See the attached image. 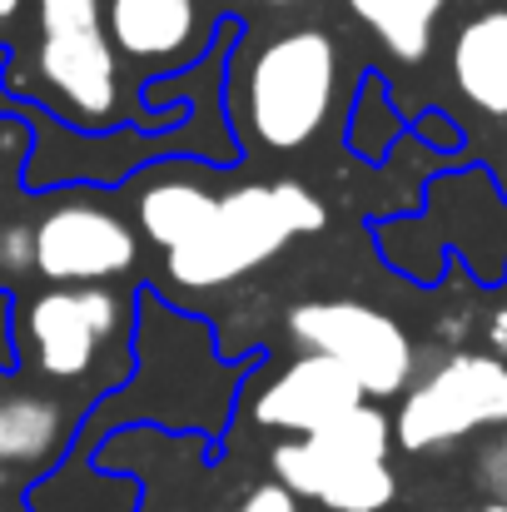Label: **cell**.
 Returning a JSON list of instances; mask_svg holds the SVG:
<instances>
[{"instance_id":"obj_3","label":"cell","mask_w":507,"mask_h":512,"mask_svg":"<svg viewBox=\"0 0 507 512\" xmlns=\"http://www.w3.org/2000/svg\"><path fill=\"white\" fill-rule=\"evenodd\" d=\"M289 334L299 348H314V353H329L338 358L368 398H388V393H403L408 378H413V343L408 334L358 304V299H319V304H299L289 314Z\"/></svg>"},{"instance_id":"obj_4","label":"cell","mask_w":507,"mask_h":512,"mask_svg":"<svg viewBox=\"0 0 507 512\" xmlns=\"http://www.w3.org/2000/svg\"><path fill=\"white\" fill-rule=\"evenodd\" d=\"M488 423H507V363L488 353H458L403 398L393 433L408 453H423Z\"/></svg>"},{"instance_id":"obj_5","label":"cell","mask_w":507,"mask_h":512,"mask_svg":"<svg viewBox=\"0 0 507 512\" xmlns=\"http://www.w3.org/2000/svg\"><path fill=\"white\" fill-rule=\"evenodd\" d=\"M135 254H140L135 229L115 209H100L85 199L55 204L35 224V274H45L55 284L115 279V274L135 269Z\"/></svg>"},{"instance_id":"obj_1","label":"cell","mask_w":507,"mask_h":512,"mask_svg":"<svg viewBox=\"0 0 507 512\" xmlns=\"http://www.w3.org/2000/svg\"><path fill=\"white\" fill-rule=\"evenodd\" d=\"M329 209L294 179L279 184H244L219 199L214 219L179 249H169V274L184 289H219L274 259L289 239L319 234Z\"/></svg>"},{"instance_id":"obj_13","label":"cell","mask_w":507,"mask_h":512,"mask_svg":"<svg viewBox=\"0 0 507 512\" xmlns=\"http://www.w3.org/2000/svg\"><path fill=\"white\" fill-rule=\"evenodd\" d=\"M448 0H348V10L388 45L393 60H423Z\"/></svg>"},{"instance_id":"obj_7","label":"cell","mask_w":507,"mask_h":512,"mask_svg":"<svg viewBox=\"0 0 507 512\" xmlns=\"http://www.w3.org/2000/svg\"><path fill=\"white\" fill-rule=\"evenodd\" d=\"M368 393L363 383L329 353L304 348V358H294L259 398H254V423L259 428H284V433H319L334 418H343L348 408H358Z\"/></svg>"},{"instance_id":"obj_11","label":"cell","mask_w":507,"mask_h":512,"mask_svg":"<svg viewBox=\"0 0 507 512\" xmlns=\"http://www.w3.org/2000/svg\"><path fill=\"white\" fill-rule=\"evenodd\" d=\"M194 0H110V40L135 60H174L194 45Z\"/></svg>"},{"instance_id":"obj_17","label":"cell","mask_w":507,"mask_h":512,"mask_svg":"<svg viewBox=\"0 0 507 512\" xmlns=\"http://www.w3.org/2000/svg\"><path fill=\"white\" fill-rule=\"evenodd\" d=\"M35 269V229L30 224H0V279H20Z\"/></svg>"},{"instance_id":"obj_8","label":"cell","mask_w":507,"mask_h":512,"mask_svg":"<svg viewBox=\"0 0 507 512\" xmlns=\"http://www.w3.org/2000/svg\"><path fill=\"white\" fill-rule=\"evenodd\" d=\"M378 458H388V418L378 408L358 403L343 418H334L329 428H319L309 438H294V443H279L274 448V473L294 498H319L343 468L378 463Z\"/></svg>"},{"instance_id":"obj_19","label":"cell","mask_w":507,"mask_h":512,"mask_svg":"<svg viewBox=\"0 0 507 512\" xmlns=\"http://www.w3.org/2000/svg\"><path fill=\"white\" fill-rule=\"evenodd\" d=\"M20 5H25V0H0V20H15V15H20Z\"/></svg>"},{"instance_id":"obj_20","label":"cell","mask_w":507,"mask_h":512,"mask_svg":"<svg viewBox=\"0 0 507 512\" xmlns=\"http://www.w3.org/2000/svg\"><path fill=\"white\" fill-rule=\"evenodd\" d=\"M483 512H507V503H488V508H483Z\"/></svg>"},{"instance_id":"obj_9","label":"cell","mask_w":507,"mask_h":512,"mask_svg":"<svg viewBox=\"0 0 507 512\" xmlns=\"http://www.w3.org/2000/svg\"><path fill=\"white\" fill-rule=\"evenodd\" d=\"M40 80L80 115V120H105L120 105V60L105 30H65L40 40Z\"/></svg>"},{"instance_id":"obj_14","label":"cell","mask_w":507,"mask_h":512,"mask_svg":"<svg viewBox=\"0 0 507 512\" xmlns=\"http://www.w3.org/2000/svg\"><path fill=\"white\" fill-rule=\"evenodd\" d=\"M214 209H219V199L204 194L199 184H155L140 199V229L160 249H179L214 219Z\"/></svg>"},{"instance_id":"obj_15","label":"cell","mask_w":507,"mask_h":512,"mask_svg":"<svg viewBox=\"0 0 507 512\" xmlns=\"http://www.w3.org/2000/svg\"><path fill=\"white\" fill-rule=\"evenodd\" d=\"M393 493H398V478H393L388 458H378V463L343 468L334 483L319 493V503L329 512H383L393 503Z\"/></svg>"},{"instance_id":"obj_6","label":"cell","mask_w":507,"mask_h":512,"mask_svg":"<svg viewBox=\"0 0 507 512\" xmlns=\"http://www.w3.org/2000/svg\"><path fill=\"white\" fill-rule=\"evenodd\" d=\"M120 329V304L100 284H60L25 314L30 353L50 378H85L100 343Z\"/></svg>"},{"instance_id":"obj_22","label":"cell","mask_w":507,"mask_h":512,"mask_svg":"<svg viewBox=\"0 0 507 512\" xmlns=\"http://www.w3.org/2000/svg\"><path fill=\"white\" fill-rule=\"evenodd\" d=\"M503 458H507V443H503Z\"/></svg>"},{"instance_id":"obj_18","label":"cell","mask_w":507,"mask_h":512,"mask_svg":"<svg viewBox=\"0 0 507 512\" xmlns=\"http://www.w3.org/2000/svg\"><path fill=\"white\" fill-rule=\"evenodd\" d=\"M234 512H299V498H294L284 483H264V488H254Z\"/></svg>"},{"instance_id":"obj_10","label":"cell","mask_w":507,"mask_h":512,"mask_svg":"<svg viewBox=\"0 0 507 512\" xmlns=\"http://www.w3.org/2000/svg\"><path fill=\"white\" fill-rule=\"evenodd\" d=\"M453 85L473 110L507 120V10H483L458 30Z\"/></svg>"},{"instance_id":"obj_21","label":"cell","mask_w":507,"mask_h":512,"mask_svg":"<svg viewBox=\"0 0 507 512\" xmlns=\"http://www.w3.org/2000/svg\"><path fill=\"white\" fill-rule=\"evenodd\" d=\"M269 5H289V0H269Z\"/></svg>"},{"instance_id":"obj_16","label":"cell","mask_w":507,"mask_h":512,"mask_svg":"<svg viewBox=\"0 0 507 512\" xmlns=\"http://www.w3.org/2000/svg\"><path fill=\"white\" fill-rule=\"evenodd\" d=\"M40 10V30L45 35H65V30H100V0H35Z\"/></svg>"},{"instance_id":"obj_2","label":"cell","mask_w":507,"mask_h":512,"mask_svg":"<svg viewBox=\"0 0 507 512\" xmlns=\"http://www.w3.org/2000/svg\"><path fill=\"white\" fill-rule=\"evenodd\" d=\"M338 95V50L324 30H289L269 40L244 80V115L259 145L299 150L309 145Z\"/></svg>"},{"instance_id":"obj_12","label":"cell","mask_w":507,"mask_h":512,"mask_svg":"<svg viewBox=\"0 0 507 512\" xmlns=\"http://www.w3.org/2000/svg\"><path fill=\"white\" fill-rule=\"evenodd\" d=\"M65 438V413L50 398L35 393H15L0 398V468H20V463H45Z\"/></svg>"}]
</instances>
